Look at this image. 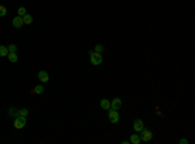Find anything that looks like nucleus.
Segmentation results:
<instances>
[{
    "label": "nucleus",
    "instance_id": "obj_1",
    "mask_svg": "<svg viewBox=\"0 0 195 144\" xmlns=\"http://www.w3.org/2000/svg\"><path fill=\"white\" fill-rule=\"evenodd\" d=\"M89 55H90V61H91L92 65L98 66L103 62V56H101V53H98V52H95V51H90Z\"/></svg>",
    "mask_w": 195,
    "mask_h": 144
},
{
    "label": "nucleus",
    "instance_id": "obj_2",
    "mask_svg": "<svg viewBox=\"0 0 195 144\" xmlns=\"http://www.w3.org/2000/svg\"><path fill=\"white\" fill-rule=\"evenodd\" d=\"M141 132H142V134L139 135V138H141V142H150V140L153 138L152 131L148 130V129H143Z\"/></svg>",
    "mask_w": 195,
    "mask_h": 144
},
{
    "label": "nucleus",
    "instance_id": "obj_3",
    "mask_svg": "<svg viewBox=\"0 0 195 144\" xmlns=\"http://www.w3.org/2000/svg\"><path fill=\"white\" fill-rule=\"evenodd\" d=\"M13 125H14V127H16V129H24L26 126V117H24V116L16 117V118H14Z\"/></svg>",
    "mask_w": 195,
    "mask_h": 144
},
{
    "label": "nucleus",
    "instance_id": "obj_4",
    "mask_svg": "<svg viewBox=\"0 0 195 144\" xmlns=\"http://www.w3.org/2000/svg\"><path fill=\"white\" fill-rule=\"evenodd\" d=\"M108 117H109L111 123H117L118 121H120V114H118L117 110H115V109H109Z\"/></svg>",
    "mask_w": 195,
    "mask_h": 144
},
{
    "label": "nucleus",
    "instance_id": "obj_5",
    "mask_svg": "<svg viewBox=\"0 0 195 144\" xmlns=\"http://www.w3.org/2000/svg\"><path fill=\"white\" fill-rule=\"evenodd\" d=\"M133 129H134L135 132H141L144 129V123L141 118H137V120L133 122Z\"/></svg>",
    "mask_w": 195,
    "mask_h": 144
},
{
    "label": "nucleus",
    "instance_id": "obj_6",
    "mask_svg": "<svg viewBox=\"0 0 195 144\" xmlns=\"http://www.w3.org/2000/svg\"><path fill=\"white\" fill-rule=\"evenodd\" d=\"M122 108V100L118 99V97H115V99L111 101V109H115V110H118V109Z\"/></svg>",
    "mask_w": 195,
    "mask_h": 144
},
{
    "label": "nucleus",
    "instance_id": "obj_7",
    "mask_svg": "<svg viewBox=\"0 0 195 144\" xmlns=\"http://www.w3.org/2000/svg\"><path fill=\"white\" fill-rule=\"evenodd\" d=\"M12 25L16 29H21L22 26H24V20H22V17H20V16H17V17H14V18L12 20Z\"/></svg>",
    "mask_w": 195,
    "mask_h": 144
},
{
    "label": "nucleus",
    "instance_id": "obj_8",
    "mask_svg": "<svg viewBox=\"0 0 195 144\" xmlns=\"http://www.w3.org/2000/svg\"><path fill=\"white\" fill-rule=\"evenodd\" d=\"M38 78H39L40 82H48V80H49V75H48L47 71L40 70L39 73H38Z\"/></svg>",
    "mask_w": 195,
    "mask_h": 144
},
{
    "label": "nucleus",
    "instance_id": "obj_9",
    "mask_svg": "<svg viewBox=\"0 0 195 144\" xmlns=\"http://www.w3.org/2000/svg\"><path fill=\"white\" fill-rule=\"evenodd\" d=\"M100 106L101 109H104V110H109L111 109V101L107 99H101L100 100Z\"/></svg>",
    "mask_w": 195,
    "mask_h": 144
},
{
    "label": "nucleus",
    "instance_id": "obj_10",
    "mask_svg": "<svg viewBox=\"0 0 195 144\" xmlns=\"http://www.w3.org/2000/svg\"><path fill=\"white\" fill-rule=\"evenodd\" d=\"M43 91H44V87L42 85H38L34 88H31V94H35V95H40Z\"/></svg>",
    "mask_w": 195,
    "mask_h": 144
},
{
    "label": "nucleus",
    "instance_id": "obj_11",
    "mask_svg": "<svg viewBox=\"0 0 195 144\" xmlns=\"http://www.w3.org/2000/svg\"><path fill=\"white\" fill-rule=\"evenodd\" d=\"M129 142H130V144H139L141 143V138H139V135L133 134V135H130Z\"/></svg>",
    "mask_w": 195,
    "mask_h": 144
},
{
    "label": "nucleus",
    "instance_id": "obj_12",
    "mask_svg": "<svg viewBox=\"0 0 195 144\" xmlns=\"http://www.w3.org/2000/svg\"><path fill=\"white\" fill-rule=\"evenodd\" d=\"M8 53H9V51H8V47H5V45H0V57H5L8 56Z\"/></svg>",
    "mask_w": 195,
    "mask_h": 144
},
{
    "label": "nucleus",
    "instance_id": "obj_13",
    "mask_svg": "<svg viewBox=\"0 0 195 144\" xmlns=\"http://www.w3.org/2000/svg\"><path fill=\"white\" fill-rule=\"evenodd\" d=\"M8 59H9L11 62H17V60H18V56H17L16 52H9V53H8Z\"/></svg>",
    "mask_w": 195,
    "mask_h": 144
},
{
    "label": "nucleus",
    "instance_id": "obj_14",
    "mask_svg": "<svg viewBox=\"0 0 195 144\" xmlns=\"http://www.w3.org/2000/svg\"><path fill=\"white\" fill-rule=\"evenodd\" d=\"M8 113H9L11 117H14V118L20 116V110H18V109H16V108H11L9 110H8Z\"/></svg>",
    "mask_w": 195,
    "mask_h": 144
},
{
    "label": "nucleus",
    "instance_id": "obj_15",
    "mask_svg": "<svg viewBox=\"0 0 195 144\" xmlns=\"http://www.w3.org/2000/svg\"><path fill=\"white\" fill-rule=\"evenodd\" d=\"M22 20H24V24H26V25H30L31 22H33V17H31L30 14H27V13L22 17Z\"/></svg>",
    "mask_w": 195,
    "mask_h": 144
},
{
    "label": "nucleus",
    "instance_id": "obj_16",
    "mask_svg": "<svg viewBox=\"0 0 195 144\" xmlns=\"http://www.w3.org/2000/svg\"><path fill=\"white\" fill-rule=\"evenodd\" d=\"M17 12H18V16H20V17H24L25 14H26V8H25V7H20Z\"/></svg>",
    "mask_w": 195,
    "mask_h": 144
},
{
    "label": "nucleus",
    "instance_id": "obj_17",
    "mask_svg": "<svg viewBox=\"0 0 195 144\" xmlns=\"http://www.w3.org/2000/svg\"><path fill=\"white\" fill-rule=\"evenodd\" d=\"M94 51H95V52H98V53H101L104 51V47L101 44H96V45H95V50Z\"/></svg>",
    "mask_w": 195,
    "mask_h": 144
},
{
    "label": "nucleus",
    "instance_id": "obj_18",
    "mask_svg": "<svg viewBox=\"0 0 195 144\" xmlns=\"http://www.w3.org/2000/svg\"><path fill=\"white\" fill-rule=\"evenodd\" d=\"M7 14V8L4 5H0V17H4Z\"/></svg>",
    "mask_w": 195,
    "mask_h": 144
},
{
    "label": "nucleus",
    "instance_id": "obj_19",
    "mask_svg": "<svg viewBox=\"0 0 195 144\" xmlns=\"http://www.w3.org/2000/svg\"><path fill=\"white\" fill-rule=\"evenodd\" d=\"M8 51H9V52H16L17 45L16 44H9V45H8Z\"/></svg>",
    "mask_w": 195,
    "mask_h": 144
},
{
    "label": "nucleus",
    "instance_id": "obj_20",
    "mask_svg": "<svg viewBox=\"0 0 195 144\" xmlns=\"http://www.w3.org/2000/svg\"><path fill=\"white\" fill-rule=\"evenodd\" d=\"M29 114V110L26 108H24V109H21V110H20V116H24V117H26Z\"/></svg>",
    "mask_w": 195,
    "mask_h": 144
},
{
    "label": "nucleus",
    "instance_id": "obj_21",
    "mask_svg": "<svg viewBox=\"0 0 195 144\" xmlns=\"http://www.w3.org/2000/svg\"><path fill=\"white\" fill-rule=\"evenodd\" d=\"M180 144H187V139H181L180 140Z\"/></svg>",
    "mask_w": 195,
    "mask_h": 144
},
{
    "label": "nucleus",
    "instance_id": "obj_22",
    "mask_svg": "<svg viewBox=\"0 0 195 144\" xmlns=\"http://www.w3.org/2000/svg\"><path fill=\"white\" fill-rule=\"evenodd\" d=\"M130 142H129V140H124V142H122V144H129Z\"/></svg>",
    "mask_w": 195,
    "mask_h": 144
}]
</instances>
